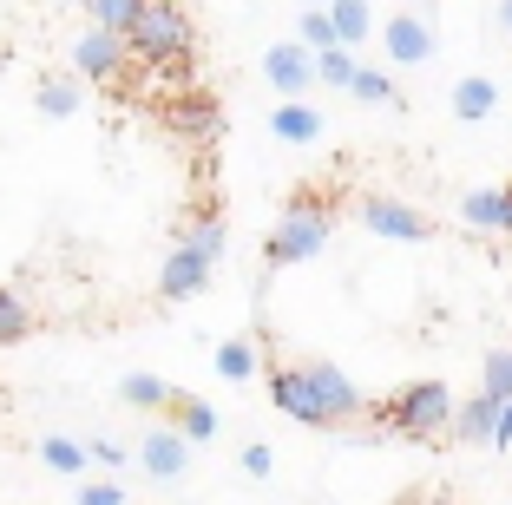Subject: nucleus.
<instances>
[{"instance_id": "obj_26", "label": "nucleus", "mask_w": 512, "mask_h": 505, "mask_svg": "<svg viewBox=\"0 0 512 505\" xmlns=\"http://www.w3.org/2000/svg\"><path fill=\"white\" fill-rule=\"evenodd\" d=\"M217 374H224V381H250V374H256V342H243V335L224 342V348H217Z\"/></svg>"}, {"instance_id": "obj_29", "label": "nucleus", "mask_w": 512, "mask_h": 505, "mask_svg": "<svg viewBox=\"0 0 512 505\" xmlns=\"http://www.w3.org/2000/svg\"><path fill=\"white\" fill-rule=\"evenodd\" d=\"M480 387L493 394V401H512V348H493V355H486Z\"/></svg>"}, {"instance_id": "obj_17", "label": "nucleus", "mask_w": 512, "mask_h": 505, "mask_svg": "<svg viewBox=\"0 0 512 505\" xmlns=\"http://www.w3.org/2000/svg\"><path fill=\"white\" fill-rule=\"evenodd\" d=\"M493 105H499V86L493 79H460L453 86V119H467V125H480V119H493Z\"/></svg>"}, {"instance_id": "obj_28", "label": "nucleus", "mask_w": 512, "mask_h": 505, "mask_svg": "<svg viewBox=\"0 0 512 505\" xmlns=\"http://www.w3.org/2000/svg\"><path fill=\"white\" fill-rule=\"evenodd\" d=\"M348 92H355V99H362V105H394V99H401V92H394V79L381 73V66H362V73H355V86H348Z\"/></svg>"}, {"instance_id": "obj_13", "label": "nucleus", "mask_w": 512, "mask_h": 505, "mask_svg": "<svg viewBox=\"0 0 512 505\" xmlns=\"http://www.w3.org/2000/svg\"><path fill=\"white\" fill-rule=\"evenodd\" d=\"M499 407L506 401H493V394H473V401H460V414H453V433L460 440H473V446H493V433H499Z\"/></svg>"}, {"instance_id": "obj_12", "label": "nucleus", "mask_w": 512, "mask_h": 505, "mask_svg": "<svg viewBox=\"0 0 512 505\" xmlns=\"http://www.w3.org/2000/svg\"><path fill=\"white\" fill-rule=\"evenodd\" d=\"M138 460H145L151 479H184V466H191V440H184V433H171V427H151Z\"/></svg>"}, {"instance_id": "obj_11", "label": "nucleus", "mask_w": 512, "mask_h": 505, "mask_svg": "<svg viewBox=\"0 0 512 505\" xmlns=\"http://www.w3.org/2000/svg\"><path fill=\"white\" fill-rule=\"evenodd\" d=\"M171 132H184L191 145H211L224 132V112H217L211 92H184V99H171Z\"/></svg>"}, {"instance_id": "obj_6", "label": "nucleus", "mask_w": 512, "mask_h": 505, "mask_svg": "<svg viewBox=\"0 0 512 505\" xmlns=\"http://www.w3.org/2000/svg\"><path fill=\"white\" fill-rule=\"evenodd\" d=\"M362 223L388 243H427L434 237V217H421V210L401 204V197H362Z\"/></svg>"}, {"instance_id": "obj_7", "label": "nucleus", "mask_w": 512, "mask_h": 505, "mask_svg": "<svg viewBox=\"0 0 512 505\" xmlns=\"http://www.w3.org/2000/svg\"><path fill=\"white\" fill-rule=\"evenodd\" d=\"M270 401L283 407L289 420H302V427H335L329 407L316 401V387H309V374H302V368H270Z\"/></svg>"}, {"instance_id": "obj_24", "label": "nucleus", "mask_w": 512, "mask_h": 505, "mask_svg": "<svg viewBox=\"0 0 512 505\" xmlns=\"http://www.w3.org/2000/svg\"><path fill=\"white\" fill-rule=\"evenodd\" d=\"M296 40L309 46V53H335V20H329V7H302V20H296Z\"/></svg>"}, {"instance_id": "obj_19", "label": "nucleus", "mask_w": 512, "mask_h": 505, "mask_svg": "<svg viewBox=\"0 0 512 505\" xmlns=\"http://www.w3.org/2000/svg\"><path fill=\"white\" fill-rule=\"evenodd\" d=\"M460 217H467L473 230H506V191H499V184L467 191V197H460Z\"/></svg>"}, {"instance_id": "obj_8", "label": "nucleus", "mask_w": 512, "mask_h": 505, "mask_svg": "<svg viewBox=\"0 0 512 505\" xmlns=\"http://www.w3.org/2000/svg\"><path fill=\"white\" fill-rule=\"evenodd\" d=\"M302 374H309V387H316V401L329 407L335 427H342V420H355V414L368 407V401H362V387L348 381V374L335 368V361H302Z\"/></svg>"}, {"instance_id": "obj_14", "label": "nucleus", "mask_w": 512, "mask_h": 505, "mask_svg": "<svg viewBox=\"0 0 512 505\" xmlns=\"http://www.w3.org/2000/svg\"><path fill=\"white\" fill-rule=\"evenodd\" d=\"M171 433H184V440H211L217 433V407L197 401V394H184V387H171Z\"/></svg>"}, {"instance_id": "obj_22", "label": "nucleus", "mask_w": 512, "mask_h": 505, "mask_svg": "<svg viewBox=\"0 0 512 505\" xmlns=\"http://www.w3.org/2000/svg\"><path fill=\"white\" fill-rule=\"evenodd\" d=\"M33 328V309H27V296H20L14 283H0V348H14L20 335Z\"/></svg>"}, {"instance_id": "obj_3", "label": "nucleus", "mask_w": 512, "mask_h": 505, "mask_svg": "<svg viewBox=\"0 0 512 505\" xmlns=\"http://www.w3.org/2000/svg\"><path fill=\"white\" fill-rule=\"evenodd\" d=\"M125 46H132V60H145L151 73H165V66H178V60L197 53V27H191L184 7H165V0H158V7H145V20L132 27Z\"/></svg>"}, {"instance_id": "obj_18", "label": "nucleus", "mask_w": 512, "mask_h": 505, "mask_svg": "<svg viewBox=\"0 0 512 505\" xmlns=\"http://www.w3.org/2000/svg\"><path fill=\"white\" fill-rule=\"evenodd\" d=\"M178 243H191V250L204 256V263H224V250H230V223L217 217V210H204V217H197Z\"/></svg>"}, {"instance_id": "obj_31", "label": "nucleus", "mask_w": 512, "mask_h": 505, "mask_svg": "<svg viewBox=\"0 0 512 505\" xmlns=\"http://www.w3.org/2000/svg\"><path fill=\"white\" fill-rule=\"evenodd\" d=\"M79 505H132V499H125L119 479H86V486H79Z\"/></svg>"}, {"instance_id": "obj_35", "label": "nucleus", "mask_w": 512, "mask_h": 505, "mask_svg": "<svg viewBox=\"0 0 512 505\" xmlns=\"http://www.w3.org/2000/svg\"><path fill=\"white\" fill-rule=\"evenodd\" d=\"M499 27H506V33H512V0H506V7H499Z\"/></svg>"}, {"instance_id": "obj_9", "label": "nucleus", "mask_w": 512, "mask_h": 505, "mask_svg": "<svg viewBox=\"0 0 512 505\" xmlns=\"http://www.w3.org/2000/svg\"><path fill=\"white\" fill-rule=\"evenodd\" d=\"M211 276H217V263H204L191 243H171L165 269H158V296H165V302H184V296H197V289L211 283Z\"/></svg>"}, {"instance_id": "obj_1", "label": "nucleus", "mask_w": 512, "mask_h": 505, "mask_svg": "<svg viewBox=\"0 0 512 505\" xmlns=\"http://www.w3.org/2000/svg\"><path fill=\"white\" fill-rule=\"evenodd\" d=\"M335 237V204L322 191H296L289 197V210L276 217L270 243H263V269H289V263H309V256H322Z\"/></svg>"}, {"instance_id": "obj_20", "label": "nucleus", "mask_w": 512, "mask_h": 505, "mask_svg": "<svg viewBox=\"0 0 512 505\" xmlns=\"http://www.w3.org/2000/svg\"><path fill=\"white\" fill-rule=\"evenodd\" d=\"M138 20H145V0H92V27H99V33H119V40H132Z\"/></svg>"}, {"instance_id": "obj_25", "label": "nucleus", "mask_w": 512, "mask_h": 505, "mask_svg": "<svg viewBox=\"0 0 512 505\" xmlns=\"http://www.w3.org/2000/svg\"><path fill=\"white\" fill-rule=\"evenodd\" d=\"M119 401L125 407H171V387L158 374H125L119 381Z\"/></svg>"}, {"instance_id": "obj_10", "label": "nucleus", "mask_w": 512, "mask_h": 505, "mask_svg": "<svg viewBox=\"0 0 512 505\" xmlns=\"http://www.w3.org/2000/svg\"><path fill=\"white\" fill-rule=\"evenodd\" d=\"M381 46H388V60H394V66H427L440 40H434V27H427L421 14H394L388 27H381Z\"/></svg>"}, {"instance_id": "obj_5", "label": "nucleus", "mask_w": 512, "mask_h": 505, "mask_svg": "<svg viewBox=\"0 0 512 505\" xmlns=\"http://www.w3.org/2000/svg\"><path fill=\"white\" fill-rule=\"evenodd\" d=\"M263 79L283 92V105H296L309 86H322V79H316V53H309L302 40H276L270 53H263Z\"/></svg>"}, {"instance_id": "obj_34", "label": "nucleus", "mask_w": 512, "mask_h": 505, "mask_svg": "<svg viewBox=\"0 0 512 505\" xmlns=\"http://www.w3.org/2000/svg\"><path fill=\"white\" fill-rule=\"evenodd\" d=\"M499 191H506V237H512V184H499Z\"/></svg>"}, {"instance_id": "obj_4", "label": "nucleus", "mask_w": 512, "mask_h": 505, "mask_svg": "<svg viewBox=\"0 0 512 505\" xmlns=\"http://www.w3.org/2000/svg\"><path fill=\"white\" fill-rule=\"evenodd\" d=\"M125 66H132V46L119 33H79L73 40V79H92V86H119Z\"/></svg>"}, {"instance_id": "obj_33", "label": "nucleus", "mask_w": 512, "mask_h": 505, "mask_svg": "<svg viewBox=\"0 0 512 505\" xmlns=\"http://www.w3.org/2000/svg\"><path fill=\"white\" fill-rule=\"evenodd\" d=\"M493 446H512V401L499 407V433H493Z\"/></svg>"}, {"instance_id": "obj_16", "label": "nucleus", "mask_w": 512, "mask_h": 505, "mask_svg": "<svg viewBox=\"0 0 512 505\" xmlns=\"http://www.w3.org/2000/svg\"><path fill=\"white\" fill-rule=\"evenodd\" d=\"M270 132L276 138H283V145H316V138H322V112H316V105H276V112H270Z\"/></svg>"}, {"instance_id": "obj_27", "label": "nucleus", "mask_w": 512, "mask_h": 505, "mask_svg": "<svg viewBox=\"0 0 512 505\" xmlns=\"http://www.w3.org/2000/svg\"><path fill=\"white\" fill-rule=\"evenodd\" d=\"M355 73H362V66H355V53H348V46H335V53H316V79L322 86H355Z\"/></svg>"}, {"instance_id": "obj_30", "label": "nucleus", "mask_w": 512, "mask_h": 505, "mask_svg": "<svg viewBox=\"0 0 512 505\" xmlns=\"http://www.w3.org/2000/svg\"><path fill=\"white\" fill-rule=\"evenodd\" d=\"M86 453H92V466H106V473H112V479H119V473H125V460H132V453H125V446H119V440H112V433H99V440H86Z\"/></svg>"}, {"instance_id": "obj_2", "label": "nucleus", "mask_w": 512, "mask_h": 505, "mask_svg": "<svg viewBox=\"0 0 512 505\" xmlns=\"http://www.w3.org/2000/svg\"><path fill=\"white\" fill-rule=\"evenodd\" d=\"M375 414H381V427L401 433V440H434V433H453V414H460V407H453L447 381H414V387H401V394H388Z\"/></svg>"}, {"instance_id": "obj_32", "label": "nucleus", "mask_w": 512, "mask_h": 505, "mask_svg": "<svg viewBox=\"0 0 512 505\" xmlns=\"http://www.w3.org/2000/svg\"><path fill=\"white\" fill-rule=\"evenodd\" d=\"M243 473H250V479H270L276 473V453L263 440H250V446H243Z\"/></svg>"}, {"instance_id": "obj_23", "label": "nucleus", "mask_w": 512, "mask_h": 505, "mask_svg": "<svg viewBox=\"0 0 512 505\" xmlns=\"http://www.w3.org/2000/svg\"><path fill=\"white\" fill-rule=\"evenodd\" d=\"M329 20H335V40H342V46H362L368 33H375V14H368L362 0H335Z\"/></svg>"}, {"instance_id": "obj_21", "label": "nucleus", "mask_w": 512, "mask_h": 505, "mask_svg": "<svg viewBox=\"0 0 512 505\" xmlns=\"http://www.w3.org/2000/svg\"><path fill=\"white\" fill-rule=\"evenodd\" d=\"M40 460L53 466V473L79 479V473H86V466H92V453H86V446H79V440H66V433H46V440H40Z\"/></svg>"}, {"instance_id": "obj_15", "label": "nucleus", "mask_w": 512, "mask_h": 505, "mask_svg": "<svg viewBox=\"0 0 512 505\" xmlns=\"http://www.w3.org/2000/svg\"><path fill=\"white\" fill-rule=\"evenodd\" d=\"M79 105H86V86H79V79H66V73L40 79V92H33V112H40V119H73Z\"/></svg>"}]
</instances>
